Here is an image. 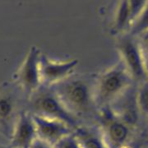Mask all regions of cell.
<instances>
[{
	"instance_id": "9a60e30c",
	"label": "cell",
	"mask_w": 148,
	"mask_h": 148,
	"mask_svg": "<svg viewBox=\"0 0 148 148\" xmlns=\"http://www.w3.org/2000/svg\"><path fill=\"white\" fill-rule=\"evenodd\" d=\"M148 32V1L138 17L133 21L127 34L134 37H139Z\"/></svg>"
},
{
	"instance_id": "9c48e42d",
	"label": "cell",
	"mask_w": 148,
	"mask_h": 148,
	"mask_svg": "<svg viewBox=\"0 0 148 148\" xmlns=\"http://www.w3.org/2000/svg\"><path fill=\"white\" fill-rule=\"evenodd\" d=\"M147 0H121L115 3L110 24V33L116 38L127 34Z\"/></svg>"
},
{
	"instance_id": "3957f363",
	"label": "cell",
	"mask_w": 148,
	"mask_h": 148,
	"mask_svg": "<svg viewBox=\"0 0 148 148\" xmlns=\"http://www.w3.org/2000/svg\"><path fill=\"white\" fill-rule=\"evenodd\" d=\"M26 109L33 115L64 122L74 130L80 126L78 119L66 109L51 86H42L28 99Z\"/></svg>"
},
{
	"instance_id": "e0dca14e",
	"label": "cell",
	"mask_w": 148,
	"mask_h": 148,
	"mask_svg": "<svg viewBox=\"0 0 148 148\" xmlns=\"http://www.w3.org/2000/svg\"><path fill=\"white\" fill-rule=\"evenodd\" d=\"M54 148H81L77 140L74 136L73 132L69 136L61 139L54 146Z\"/></svg>"
},
{
	"instance_id": "6da1fadb",
	"label": "cell",
	"mask_w": 148,
	"mask_h": 148,
	"mask_svg": "<svg viewBox=\"0 0 148 148\" xmlns=\"http://www.w3.org/2000/svg\"><path fill=\"white\" fill-rule=\"evenodd\" d=\"M94 82L95 78L73 75L51 87L66 109L78 119L96 109Z\"/></svg>"
},
{
	"instance_id": "7c38bea8",
	"label": "cell",
	"mask_w": 148,
	"mask_h": 148,
	"mask_svg": "<svg viewBox=\"0 0 148 148\" xmlns=\"http://www.w3.org/2000/svg\"><path fill=\"white\" fill-rule=\"evenodd\" d=\"M32 117L36 127L37 138L52 146L74 132L73 128L64 122L33 114Z\"/></svg>"
},
{
	"instance_id": "ba28073f",
	"label": "cell",
	"mask_w": 148,
	"mask_h": 148,
	"mask_svg": "<svg viewBox=\"0 0 148 148\" xmlns=\"http://www.w3.org/2000/svg\"><path fill=\"white\" fill-rule=\"evenodd\" d=\"M78 64L79 61L77 58L57 60L42 53L40 58L42 86H53L75 75Z\"/></svg>"
},
{
	"instance_id": "7a4b0ae2",
	"label": "cell",
	"mask_w": 148,
	"mask_h": 148,
	"mask_svg": "<svg viewBox=\"0 0 148 148\" xmlns=\"http://www.w3.org/2000/svg\"><path fill=\"white\" fill-rule=\"evenodd\" d=\"M132 85V77L119 59L95 77L94 97L97 110L111 106Z\"/></svg>"
},
{
	"instance_id": "8fae6325",
	"label": "cell",
	"mask_w": 148,
	"mask_h": 148,
	"mask_svg": "<svg viewBox=\"0 0 148 148\" xmlns=\"http://www.w3.org/2000/svg\"><path fill=\"white\" fill-rule=\"evenodd\" d=\"M37 138L36 127L32 114L27 109L18 115L11 135V148H30Z\"/></svg>"
},
{
	"instance_id": "52a82bcc",
	"label": "cell",
	"mask_w": 148,
	"mask_h": 148,
	"mask_svg": "<svg viewBox=\"0 0 148 148\" xmlns=\"http://www.w3.org/2000/svg\"><path fill=\"white\" fill-rule=\"evenodd\" d=\"M20 94L23 95L15 83L0 86V132L9 140L18 115L25 110L21 108Z\"/></svg>"
},
{
	"instance_id": "5b68a950",
	"label": "cell",
	"mask_w": 148,
	"mask_h": 148,
	"mask_svg": "<svg viewBox=\"0 0 148 148\" xmlns=\"http://www.w3.org/2000/svg\"><path fill=\"white\" fill-rule=\"evenodd\" d=\"M98 128L107 148H121L127 144L138 130L124 123L113 113L110 107L98 110Z\"/></svg>"
},
{
	"instance_id": "ac0fdd59",
	"label": "cell",
	"mask_w": 148,
	"mask_h": 148,
	"mask_svg": "<svg viewBox=\"0 0 148 148\" xmlns=\"http://www.w3.org/2000/svg\"><path fill=\"white\" fill-rule=\"evenodd\" d=\"M30 148H54V147H53V146H52V145H50V144H49V143H45V142L42 141L41 139H40V138H37L34 141V143H32V145L31 146V147Z\"/></svg>"
},
{
	"instance_id": "8992f818",
	"label": "cell",
	"mask_w": 148,
	"mask_h": 148,
	"mask_svg": "<svg viewBox=\"0 0 148 148\" xmlns=\"http://www.w3.org/2000/svg\"><path fill=\"white\" fill-rule=\"evenodd\" d=\"M41 53L37 46H32L16 73L14 83L27 100L42 86L40 71Z\"/></svg>"
},
{
	"instance_id": "30bf717a",
	"label": "cell",
	"mask_w": 148,
	"mask_h": 148,
	"mask_svg": "<svg viewBox=\"0 0 148 148\" xmlns=\"http://www.w3.org/2000/svg\"><path fill=\"white\" fill-rule=\"evenodd\" d=\"M120 120L133 130H138L143 123L136 100V85H132L111 106H109Z\"/></svg>"
},
{
	"instance_id": "2e32d148",
	"label": "cell",
	"mask_w": 148,
	"mask_h": 148,
	"mask_svg": "<svg viewBox=\"0 0 148 148\" xmlns=\"http://www.w3.org/2000/svg\"><path fill=\"white\" fill-rule=\"evenodd\" d=\"M148 78V32L138 37Z\"/></svg>"
},
{
	"instance_id": "277c9868",
	"label": "cell",
	"mask_w": 148,
	"mask_h": 148,
	"mask_svg": "<svg viewBox=\"0 0 148 148\" xmlns=\"http://www.w3.org/2000/svg\"><path fill=\"white\" fill-rule=\"evenodd\" d=\"M116 39L119 59L127 69L134 84L148 80L138 38L125 34Z\"/></svg>"
},
{
	"instance_id": "4fadbf2b",
	"label": "cell",
	"mask_w": 148,
	"mask_h": 148,
	"mask_svg": "<svg viewBox=\"0 0 148 148\" xmlns=\"http://www.w3.org/2000/svg\"><path fill=\"white\" fill-rule=\"evenodd\" d=\"M73 134L81 148H107L99 128L80 125L74 130Z\"/></svg>"
},
{
	"instance_id": "5bb4252c",
	"label": "cell",
	"mask_w": 148,
	"mask_h": 148,
	"mask_svg": "<svg viewBox=\"0 0 148 148\" xmlns=\"http://www.w3.org/2000/svg\"><path fill=\"white\" fill-rule=\"evenodd\" d=\"M136 100L143 120L148 121V80L136 85Z\"/></svg>"
}]
</instances>
